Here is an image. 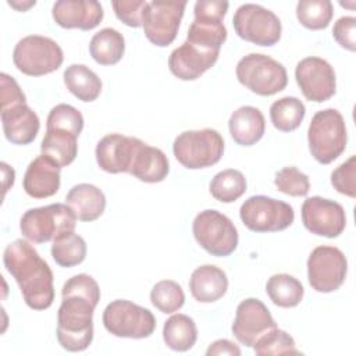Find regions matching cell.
<instances>
[{
    "label": "cell",
    "mask_w": 356,
    "mask_h": 356,
    "mask_svg": "<svg viewBox=\"0 0 356 356\" xmlns=\"http://www.w3.org/2000/svg\"><path fill=\"white\" fill-rule=\"evenodd\" d=\"M3 263L31 309L44 310L51 306L54 300L51 268L28 241L15 239L8 243L3 253Z\"/></svg>",
    "instance_id": "1"
},
{
    "label": "cell",
    "mask_w": 356,
    "mask_h": 356,
    "mask_svg": "<svg viewBox=\"0 0 356 356\" xmlns=\"http://www.w3.org/2000/svg\"><path fill=\"white\" fill-rule=\"evenodd\" d=\"M57 312V341L68 352H82L93 341V312L96 305L79 295L61 296Z\"/></svg>",
    "instance_id": "2"
},
{
    "label": "cell",
    "mask_w": 356,
    "mask_h": 356,
    "mask_svg": "<svg viewBox=\"0 0 356 356\" xmlns=\"http://www.w3.org/2000/svg\"><path fill=\"white\" fill-rule=\"evenodd\" d=\"M309 150L320 164H330L346 149L348 134L342 114L337 108L317 111L307 129Z\"/></svg>",
    "instance_id": "3"
},
{
    "label": "cell",
    "mask_w": 356,
    "mask_h": 356,
    "mask_svg": "<svg viewBox=\"0 0 356 356\" xmlns=\"http://www.w3.org/2000/svg\"><path fill=\"white\" fill-rule=\"evenodd\" d=\"M76 216L68 204L53 203L26 210L19 221L21 234L33 243L54 241L63 234L74 232Z\"/></svg>",
    "instance_id": "4"
},
{
    "label": "cell",
    "mask_w": 356,
    "mask_h": 356,
    "mask_svg": "<svg viewBox=\"0 0 356 356\" xmlns=\"http://www.w3.org/2000/svg\"><path fill=\"white\" fill-rule=\"evenodd\" d=\"M238 81L259 96H273L285 89L288 74L285 67L261 53L243 56L235 68Z\"/></svg>",
    "instance_id": "5"
},
{
    "label": "cell",
    "mask_w": 356,
    "mask_h": 356,
    "mask_svg": "<svg viewBox=\"0 0 356 356\" xmlns=\"http://www.w3.org/2000/svg\"><path fill=\"white\" fill-rule=\"evenodd\" d=\"M172 153L185 168L211 167L222 157L224 139L218 131L211 128L184 131L175 138Z\"/></svg>",
    "instance_id": "6"
},
{
    "label": "cell",
    "mask_w": 356,
    "mask_h": 356,
    "mask_svg": "<svg viewBox=\"0 0 356 356\" xmlns=\"http://www.w3.org/2000/svg\"><path fill=\"white\" fill-rule=\"evenodd\" d=\"M13 61L18 71L29 76H42L57 71L64 53L56 40L42 35H28L18 40L13 51Z\"/></svg>",
    "instance_id": "7"
},
{
    "label": "cell",
    "mask_w": 356,
    "mask_h": 356,
    "mask_svg": "<svg viewBox=\"0 0 356 356\" xmlns=\"http://www.w3.org/2000/svg\"><path fill=\"white\" fill-rule=\"evenodd\" d=\"M229 3L221 0H199L195 3V19L186 35V42L203 50L217 51L227 39V28L222 19Z\"/></svg>",
    "instance_id": "8"
},
{
    "label": "cell",
    "mask_w": 356,
    "mask_h": 356,
    "mask_svg": "<svg viewBox=\"0 0 356 356\" xmlns=\"http://www.w3.org/2000/svg\"><path fill=\"white\" fill-rule=\"evenodd\" d=\"M192 232L200 248L216 257L229 256L238 246L236 227L225 214L214 209L203 210L195 217Z\"/></svg>",
    "instance_id": "9"
},
{
    "label": "cell",
    "mask_w": 356,
    "mask_h": 356,
    "mask_svg": "<svg viewBox=\"0 0 356 356\" xmlns=\"http://www.w3.org/2000/svg\"><path fill=\"white\" fill-rule=\"evenodd\" d=\"M103 325L114 337L142 339L154 332L156 318L149 309L127 299H117L106 306Z\"/></svg>",
    "instance_id": "10"
},
{
    "label": "cell",
    "mask_w": 356,
    "mask_h": 356,
    "mask_svg": "<svg viewBox=\"0 0 356 356\" xmlns=\"http://www.w3.org/2000/svg\"><path fill=\"white\" fill-rule=\"evenodd\" d=\"M239 217L245 227L253 232H278L293 222L295 211L286 202L256 195L242 203Z\"/></svg>",
    "instance_id": "11"
},
{
    "label": "cell",
    "mask_w": 356,
    "mask_h": 356,
    "mask_svg": "<svg viewBox=\"0 0 356 356\" xmlns=\"http://www.w3.org/2000/svg\"><path fill=\"white\" fill-rule=\"evenodd\" d=\"M232 25L241 39L257 46H274L281 39L280 18L260 4L245 3L239 6L234 14Z\"/></svg>",
    "instance_id": "12"
},
{
    "label": "cell",
    "mask_w": 356,
    "mask_h": 356,
    "mask_svg": "<svg viewBox=\"0 0 356 356\" xmlns=\"http://www.w3.org/2000/svg\"><path fill=\"white\" fill-rule=\"evenodd\" d=\"M348 260L335 246H317L307 259V280L310 286L321 293L337 291L345 281Z\"/></svg>",
    "instance_id": "13"
},
{
    "label": "cell",
    "mask_w": 356,
    "mask_h": 356,
    "mask_svg": "<svg viewBox=\"0 0 356 356\" xmlns=\"http://www.w3.org/2000/svg\"><path fill=\"white\" fill-rule=\"evenodd\" d=\"M185 7V0H153L147 3L142 24L147 40L159 47L171 44L177 38Z\"/></svg>",
    "instance_id": "14"
},
{
    "label": "cell",
    "mask_w": 356,
    "mask_h": 356,
    "mask_svg": "<svg viewBox=\"0 0 356 356\" xmlns=\"http://www.w3.org/2000/svg\"><path fill=\"white\" fill-rule=\"evenodd\" d=\"M295 79L303 96L314 103L331 99L337 92L335 71L321 57H305L296 64Z\"/></svg>",
    "instance_id": "15"
},
{
    "label": "cell",
    "mask_w": 356,
    "mask_h": 356,
    "mask_svg": "<svg viewBox=\"0 0 356 356\" xmlns=\"http://www.w3.org/2000/svg\"><path fill=\"white\" fill-rule=\"evenodd\" d=\"M302 222L307 231L325 238L339 236L346 227V214L338 202L312 196L302 204Z\"/></svg>",
    "instance_id": "16"
},
{
    "label": "cell",
    "mask_w": 356,
    "mask_h": 356,
    "mask_svg": "<svg viewBox=\"0 0 356 356\" xmlns=\"http://www.w3.org/2000/svg\"><path fill=\"white\" fill-rule=\"evenodd\" d=\"M275 327L277 323L267 306L256 298H248L238 305L231 330L238 342L250 348L261 335Z\"/></svg>",
    "instance_id": "17"
},
{
    "label": "cell",
    "mask_w": 356,
    "mask_h": 356,
    "mask_svg": "<svg viewBox=\"0 0 356 356\" xmlns=\"http://www.w3.org/2000/svg\"><path fill=\"white\" fill-rule=\"evenodd\" d=\"M140 139L121 134H108L96 145L97 165L110 174L128 172L134 160L135 150Z\"/></svg>",
    "instance_id": "18"
},
{
    "label": "cell",
    "mask_w": 356,
    "mask_h": 356,
    "mask_svg": "<svg viewBox=\"0 0 356 356\" xmlns=\"http://www.w3.org/2000/svg\"><path fill=\"white\" fill-rule=\"evenodd\" d=\"M51 15L61 28L89 31L102 22L104 11L96 0H58L53 4Z\"/></svg>",
    "instance_id": "19"
},
{
    "label": "cell",
    "mask_w": 356,
    "mask_h": 356,
    "mask_svg": "<svg viewBox=\"0 0 356 356\" xmlns=\"http://www.w3.org/2000/svg\"><path fill=\"white\" fill-rule=\"evenodd\" d=\"M220 53L203 50L186 40L174 49L168 57V68L172 75L182 81H195L210 70L218 60Z\"/></svg>",
    "instance_id": "20"
},
{
    "label": "cell",
    "mask_w": 356,
    "mask_h": 356,
    "mask_svg": "<svg viewBox=\"0 0 356 356\" xmlns=\"http://www.w3.org/2000/svg\"><path fill=\"white\" fill-rule=\"evenodd\" d=\"M61 167L46 156L35 157L24 174V191L33 199H46L60 189Z\"/></svg>",
    "instance_id": "21"
},
{
    "label": "cell",
    "mask_w": 356,
    "mask_h": 356,
    "mask_svg": "<svg viewBox=\"0 0 356 356\" xmlns=\"http://www.w3.org/2000/svg\"><path fill=\"white\" fill-rule=\"evenodd\" d=\"M1 125L8 142L28 145L38 136L40 121L38 114L26 103H19L1 108Z\"/></svg>",
    "instance_id": "22"
},
{
    "label": "cell",
    "mask_w": 356,
    "mask_h": 356,
    "mask_svg": "<svg viewBox=\"0 0 356 356\" xmlns=\"http://www.w3.org/2000/svg\"><path fill=\"white\" fill-rule=\"evenodd\" d=\"M168 171L170 163L164 152L140 140L128 172L142 182L156 184L164 181Z\"/></svg>",
    "instance_id": "23"
},
{
    "label": "cell",
    "mask_w": 356,
    "mask_h": 356,
    "mask_svg": "<svg viewBox=\"0 0 356 356\" xmlns=\"http://www.w3.org/2000/svg\"><path fill=\"white\" fill-rule=\"evenodd\" d=\"M189 289L197 302L213 303L221 299L228 289L227 274L213 264L200 266L191 275Z\"/></svg>",
    "instance_id": "24"
},
{
    "label": "cell",
    "mask_w": 356,
    "mask_h": 356,
    "mask_svg": "<svg viewBox=\"0 0 356 356\" xmlns=\"http://www.w3.org/2000/svg\"><path fill=\"white\" fill-rule=\"evenodd\" d=\"M228 128L234 142L241 146H252L263 138L266 120L257 107L242 106L231 114Z\"/></svg>",
    "instance_id": "25"
},
{
    "label": "cell",
    "mask_w": 356,
    "mask_h": 356,
    "mask_svg": "<svg viewBox=\"0 0 356 356\" xmlns=\"http://www.w3.org/2000/svg\"><path fill=\"white\" fill-rule=\"evenodd\" d=\"M67 204L81 221L97 220L106 209L104 193L92 184L74 185L65 196Z\"/></svg>",
    "instance_id": "26"
},
{
    "label": "cell",
    "mask_w": 356,
    "mask_h": 356,
    "mask_svg": "<svg viewBox=\"0 0 356 356\" xmlns=\"http://www.w3.org/2000/svg\"><path fill=\"white\" fill-rule=\"evenodd\" d=\"M78 136L65 129H46L44 138L40 143V152L49 157L58 167L70 165L78 153Z\"/></svg>",
    "instance_id": "27"
},
{
    "label": "cell",
    "mask_w": 356,
    "mask_h": 356,
    "mask_svg": "<svg viewBox=\"0 0 356 356\" xmlns=\"http://www.w3.org/2000/svg\"><path fill=\"white\" fill-rule=\"evenodd\" d=\"M125 51V40L122 33L114 28H103L96 32L89 43L92 58L100 65L117 64Z\"/></svg>",
    "instance_id": "28"
},
{
    "label": "cell",
    "mask_w": 356,
    "mask_h": 356,
    "mask_svg": "<svg viewBox=\"0 0 356 356\" xmlns=\"http://www.w3.org/2000/svg\"><path fill=\"white\" fill-rule=\"evenodd\" d=\"M63 78L67 89L82 102H93L102 92L100 78L85 64H71Z\"/></svg>",
    "instance_id": "29"
},
{
    "label": "cell",
    "mask_w": 356,
    "mask_h": 356,
    "mask_svg": "<svg viewBox=\"0 0 356 356\" xmlns=\"http://www.w3.org/2000/svg\"><path fill=\"white\" fill-rule=\"evenodd\" d=\"M163 339L171 350L186 352L192 349L197 339V328L195 320L182 313L172 314L164 323Z\"/></svg>",
    "instance_id": "30"
},
{
    "label": "cell",
    "mask_w": 356,
    "mask_h": 356,
    "mask_svg": "<svg viewBox=\"0 0 356 356\" xmlns=\"http://www.w3.org/2000/svg\"><path fill=\"white\" fill-rule=\"evenodd\" d=\"M266 292L275 306L285 309L298 306L305 295L302 282L285 273L271 275L266 284Z\"/></svg>",
    "instance_id": "31"
},
{
    "label": "cell",
    "mask_w": 356,
    "mask_h": 356,
    "mask_svg": "<svg viewBox=\"0 0 356 356\" xmlns=\"http://www.w3.org/2000/svg\"><path fill=\"white\" fill-rule=\"evenodd\" d=\"M306 114L302 100L295 96H285L275 100L270 107V118L273 125L282 132H291L300 127Z\"/></svg>",
    "instance_id": "32"
},
{
    "label": "cell",
    "mask_w": 356,
    "mask_h": 356,
    "mask_svg": "<svg viewBox=\"0 0 356 356\" xmlns=\"http://www.w3.org/2000/svg\"><path fill=\"white\" fill-rule=\"evenodd\" d=\"M246 178L239 170L227 168L217 172L210 181L211 196L221 203H232L246 192Z\"/></svg>",
    "instance_id": "33"
},
{
    "label": "cell",
    "mask_w": 356,
    "mask_h": 356,
    "mask_svg": "<svg viewBox=\"0 0 356 356\" xmlns=\"http://www.w3.org/2000/svg\"><path fill=\"white\" fill-rule=\"evenodd\" d=\"M51 256L61 267L81 264L86 257V242L75 232H67L53 241Z\"/></svg>",
    "instance_id": "34"
},
{
    "label": "cell",
    "mask_w": 356,
    "mask_h": 356,
    "mask_svg": "<svg viewBox=\"0 0 356 356\" xmlns=\"http://www.w3.org/2000/svg\"><path fill=\"white\" fill-rule=\"evenodd\" d=\"M334 6L330 0H300L296 4L298 21L307 29L318 31L330 25Z\"/></svg>",
    "instance_id": "35"
},
{
    "label": "cell",
    "mask_w": 356,
    "mask_h": 356,
    "mask_svg": "<svg viewBox=\"0 0 356 356\" xmlns=\"http://www.w3.org/2000/svg\"><path fill=\"white\" fill-rule=\"evenodd\" d=\"M152 305L161 313L170 314L179 310L185 303L182 286L172 280H163L154 284L150 292Z\"/></svg>",
    "instance_id": "36"
},
{
    "label": "cell",
    "mask_w": 356,
    "mask_h": 356,
    "mask_svg": "<svg viewBox=\"0 0 356 356\" xmlns=\"http://www.w3.org/2000/svg\"><path fill=\"white\" fill-rule=\"evenodd\" d=\"M253 350L259 356L267 355H300L296 348L295 339L284 330L273 328L264 335H261L254 343Z\"/></svg>",
    "instance_id": "37"
},
{
    "label": "cell",
    "mask_w": 356,
    "mask_h": 356,
    "mask_svg": "<svg viewBox=\"0 0 356 356\" xmlns=\"http://www.w3.org/2000/svg\"><path fill=\"white\" fill-rule=\"evenodd\" d=\"M51 128L65 129L79 136V134L83 129V117L81 111L72 107L71 104L60 103L54 106L47 115L46 129H51Z\"/></svg>",
    "instance_id": "38"
},
{
    "label": "cell",
    "mask_w": 356,
    "mask_h": 356,
    "mask_svg": "<svg viewBox=\"0 0 356 356\" xmlns=\"http://www.w3.org/2000/svg\"><path fill=\"white\" fill-rule=\"evenodd\" d=\"M274 185L280 192L289 196H306L310 191L309 177L293 165L280 170L275 174Z\"/></svg>",
    "instance_id": "39"
},
{
    "label": "cell",
    "mask_w": 356,
    "mask_h": 356,
    "mask_svg": "<svg viewBox=\"0 0 356 356\" xmlns=\"http://www.w3.org/2000/svg\"><path fill=\"white\" fill-rule=\"evenodd\" d=\"M67 295L83 296L97 306L100 300V288L93 277L82 273L65 281L61 289V296H67Z\"/></svg>",
    "instance_id": "40"
},
{
    "label": "cell",
    "mask_w": 356,
    "mask_h": 356,
    "mask_svg": "<svg viewBox=\"0 0 356 356\" xmlns=\"http://www.w3.org/2000/svg\"><path fill=\"white\" fill-rule=\"evenodd\" d=\"M331 185L342 195L356 196V156H350L331 172Z\"/></svg>",
    "instance_id": "41"
},
{
    "label": "cell",
    "mask_w": 356,
    "mask_h": 356,
    "mask_svg": "<svg viewBox=\"0 0 356 356\" xmlns=\"http://www.w3.org/2000/svg\"><path fill=\"white\" fill-rule=\"evenodd\" d=\"M115 17L131 28H139L143 24V14L147 7L145 0H114L111 3Z\"/></svg>",
    "instance_id": "42"
},
{
    "label": "cell",
    "mask_w": 356,
    "mask_h": 356,
    "mask_svg": "<svg viewBox=\"0 0 356 356\" xmlns=\"http://www.w3.org/2000/svg\"><path fill=\"white\" fill-rule=\"evenodd\" d=\"M332 36L337 43L349 50H356V18L352 15H343L337 19L332 28Z\"/></svg>",
    "instance_id": "43"
},
{
    "label": "cell",
    "mask_w": 356,
    "mask_h": 356,
    "mask_svg": "<svg viewBox=\"0 0 356 356\" xmlns=\"http://www.w3.org/2000/svg\"><path fill=\"white\" fill-rule=\"evenodd\" d=\"M0 83H1V108L19 104V103H26V97L24 92L21 90L19 85L13 76H10L6 72H1Z\"/></svg>",
    "instance_id": "44"
},
{
    "label": "cell",
    "mask_w": 356,
    "mask_h": 356,
    "mask_svg": "<svg viewBox=\"0 0 356 356\" xmlns=\"http://www.w3.org/2000/svg\"><path fill=\"white\" fill-rule=\"evenodd\" d=\"M207 356H216V355H235L239 356L241 355V349L238 348L236 343H234L229 339H217L214 341L206 350Z\"/></svg>",
    "instance_id": "45"
},
{
    "label": "cell",
    "mask_w": 356,
    "mask_h": 356,
    "mask_svg": "<svg viewBox=\"0 0 356 356\" xmlns=\"http://www.w3.org/2000/svg\"><path fill=\"white\" fill-rule=\"evenodd\" d=\"M8 4L11 6V7H14V8H17L18 11H25V10H28L29 7H32V6H35L36 4V1L35 0H31V1H8Z\"/></svg>",
    "instance_id": "46"
}]
</instances>
